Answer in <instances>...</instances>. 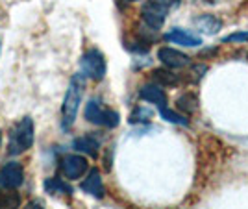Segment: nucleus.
Returning <instances> with one entry per match:
<instances>
[{
    "label": "nucleus",
    "instance_id": "1",
    "mask_svg": "<svg viewBox=\"0 0 248 209\" xmlns=\"http://www.w3.org/2000/svg\"><path fill=\"white\" fill-rule=\"evenodd\" d=\"M83 93H85V76L82 73L74 74L69 82V87L63 96L62 105V128L63 130H71L76 122L78 109L82 104Z\"/></svg>",
    "mask_w": 248,
    "mask_h": 209
},
{
    "label": "nucleus",
    "instance_id": "2",
    "mask_svg": "<svg viewBox=\"0 0 248 209\" xmlns=\"http://www.w3.org/2000/svg\"><path fill=\"white\" fill-rule=\"evenodd\" d=\"M182 4V0H146L141 8V19L146 28L157 31L167 21V15L176 10Z\"/></svg>",
    "mask_w": 248,
    "mask_h": 209
},
{
    "label": "nucleus",
    "instance_id": "3",
    "mask_svg": "<svg viewBox=\"0 0 248 209\" xmlns=\"http://www.w3.org/2000/svg\"><path fill=\"white\" fill-rule=\"evenodd\" d=\"M33 137H35L33 120L30 117H24L10 130V135H8V152H10V156H19L22 152L30 150L33 147Z\"/></svg>",
    "mask_w": 248,
    "mask_h": 209
},
{
    "label": "nucleus",
    "instance_id": "4",
    "mask_svg": "<svg viewBox=\"0 0 248 209\" xmlns=\"http://www.w3.org/2000/svg\"><path fill=\"white\" fill-rule=\"evenodd\" d=\"M83 117L87 122H91L94 126H102V128H109V130H113L121 124V115L115 109H109L100 98H91L85 104Z\"/></svg>",
    "mask_w": 248,
    "mask_h": 209
},
{
    "label": "nucleus",
    "instance_id": "5",
    "mask_svg": "<svg viewBox=\"0 0 248 209\" xmlns=\"http://www.w3.org/2000/svg\"><path fill=\"white\" fill-rule=\"evenodd\" d=\"M80 73L93 80V82H100L106 78V73H108V63H106V58L104 54L98 50V48H89L82 54L80 58Z\"/></svg>",
    "mask_w": 248,
    "mask_h": 209
},
{
    "label": "nucleus",
    "instance_id": "6",
    "mask_svg": "<svg viewBox=\"0 0 248 209\" xmlns=\"http://www.w3.org/2000/svg\"><path fill=\"white\" fill-rule=\"evenodd\" d=\"M60 168H62L65 178L74 181V179L83 178L89 172V163H87L85 156H82V154H69V156H65L62 159Z\"/></svg>",
    "mask_w": 248,
    "mask_h": 209
},
{
    "label": "nucleus",
    "instance_id": "7",
    "mask_svg": "<svg viewBox=\"0 0 248 209\" xmlns=\"http://www.w3.org/2000/svg\"><path fill=\"white\" fill-rule=\"evenodd\" d=\"M24 183V168L19 161H8L0 167V187L19 189Z\"/></svg>",
    "mask_w": 248,
    "mask_h": 209
},
{
    "label": "nucleus",
    "instance_id": "8",
    "mask_svg": "<svg viewBox=\"0 0 248 209\" xmlns=\"http://www.w3.org/2000/svg\"><path fill=\"white\" fill-rule=\"evenodd\" d=\"M157 60L163 63L167 69H172V71L184 69L191 63V58L187 54H184L178 48H172V46H161L157 50Z\"/></svg>",
    "mask_w": 248,
    "mask_h": 209
},
{
    "label": "nucleus",
    "instance_id": "9",
    "mask_svg": "<svg viewBox=\"0 0 248 209\" xmlns=\"http://www.w3.org/2000/svg\"><path fill=\"white\" fill-rule=\"evenodd\" d=\"M139 98L148 102V104H154L157 109H163V107L169 105V98H167L165 89H163L161 85L154 84V82L143 85V87L139 89Z\"/></svg>",
    "mask_w": 248,
    "mask_h": 209
},
{
    "label": "nucleus",
    "instance_id": "10",
    "mask_svg": "<svg viewBox=\"0 0 248 209\" xmlns=\"http://www.w3.org/2000/svg\"><path fill=\"white\" fill-rule=\"evenodd\" d=\"M165 41L186 46V48H197V46L202 45V37H198L193 31L184 30V28H172V30H169L165 33Z\"/></svg>",
    "mask_w": 248,
    "mask_h": 209
},
{
    "label": "nucleus",
    "instance_id": "11",
    "mask_svg": "<svg viewBox=\"0 0 248 209\" xmlns=\"http://www.w3.org/2000/svg\"><path fill=\"white\" fill-rule=\"evenodd\" d=\"M80 189H82L85 194H89V196H93V198H96V200L104 198V194H106L102 176H100V172H98L96 168L87 172V176H85L83 181L80 183Z\"/></svg>",
    "mask_w": 248,
    "mask_h": 209
},
{
    "label": "nucleus",
    "instance_id": "12",
    "mask_svg": "<svg viewBox=\"0 0 248 209\" xmlns=\"http://www.w3.org/2000/svg\"><path fill=\"white\" fill-rule=\"evenodd\" d=\"M73 148L78 154L89 157H96L100 152V141L94 135H80L73 141Z\"/></svg>",
    "mask_w": 248,
    "mask_h": 209
},
{
    "label": "nucleus",
    "instance_id": "13",
    "mask_svg": "<svg viewBox=\"0 0 248 209\" xmlns=\"http://www.w3.org/2000/svg\"><path fill=\"white\" fill-rule=\"evenodd\" d=\"M150 78H152L154 84L161 85V87H178L184 82L180 74H176L172 69H167V67L165 69H154Z\"/></svg>",
    "mask_w": 248,
    "mask_h": 209
},
{
    "label": "nucleus",
    "instance_id": "14",
    "mask_svg": "<svg viewBox=\"0 0 248 209\" xmlns=\"http://www.w3.org/2000/svg\"><path fill=\"white\" fill-rule=\"evenodd\" d=\"M195 26H197L202 33L215 35V33L220 31V28H222V21H220L218 17H215V15H211V13H202V15H198L197 19H195Z\"/></svg>",
    "mask_w": 248,
    "mask_h": 209
},
{
    "label": "nucleus",
    "instance_id": "15",
    "mask_svg": "<svg viewBox=\"0 0 248 209\" xmlns=\"http://www.w3.org/2000/svg\"><path fill=\"white\" fill-rule=\"evenodd\" d=\"M43 187H45V191H46L48 194H52V196H71V194H73V187H71L65 179L58 178V176L46 178L45 183H43Z\"/></svg>",
    "mask_w": 248,
    "mask_h": 209
},
{
    "label": "nucleus",
    "instance_id": "16",
    "mask_svg": "<svg viewBox=\"0 0 248 209\" xmlns=\"http://www.w3.org/2000/svg\"><path fill=\"white\" fill-rule=\"evenodd\" d=\"M198 105H200L198 94L193 93V91H187V93H184L182 96H178V100H176V109L187 117L193 115L198 109Z\"/></svg>",
    "mask_w": 248,
    "mask_h": 209
},
{
    "label": "nucleus",
    "instance_id": "17",
    "mask_svg": "<svg viewBox=\"0 0 248 209\" xmlns=\"http://www.w3.org/2000/svg\"><path fill=\"white\" fill-rule=\"evenodd\" d=\"M21 194L17 189H2L0 187V209H21Z\"/></svg>",
    "mask_w": 248,
    "mask_h": 209
},
{
    "label": "nucleus",
    "instance_id": "18",
    "mask_svg": "<svg viewBox=\"0 0 248 209\" xmlns=\"http://www.w3.org/2000/svg\"><path fill=\"white\" fill-rule=\"evenodd\" d=\"M152 115H154V111L150 107H146V105H135L134 111L128 117V122L130 124H146L152 119Z\"/></svg>",
    "mask_w": 248,
    "mask_h": 209
},
{
    "label": "nucleus",
    "instance_id": "19",
    "mask_svg": "<svg viewBox=\"0 0 248 209\" xmlns=\"http://www.w3.org/2000/svg\"><path fill=\"white\" fill-rule=\"evenodd\" d=\"M157 111H159L161 119H163V120H167V122H170V124L189 126V119H187V115L180 113V111H174V109H170L169 105H167V107H163V109H157Z\"/></svg>",
    "mask_w": 248,
    "mask_h": 209
},
{
    "label": "nucleus",
    "instance_id": "20",
    "mask_svg": "<svg viewBox=\"0 0 248 209\" xmlns=\"http://www.w3.org/2000/svg\"><path fill=\"white\" fill-rule=\"evenodd\" d=\"M207 73V65L206 63H197V65H193L191 67V71H189V82H193V84H198L202 78H204V74Z\"/></svg>",
    "mask_w": 248,
    "mask_h": 209
},
{
    "label": "nucleus",
    "instance_id": "21",
    "mask_svg": "<svg viewBox=\"0 0 248 209\" xmlns=\"http://www.w3.org/2000/svg\"><path fill=\"white\" fill-rule=\"evenodd\" d=\"M222 43H248V31H233L226 37H222Z\"/></svg>",
    "mask_w": 248,
    "mask_h": 209
},
{
    "label": "nucleus",
    "instance_id": "22",
    "mask_svg": "<svg viewBox=\"0 0 248 209\" xmlns=\"http://www.w3.org/2000/svg\"><path fill=\"white\" fill-rule=\"evenodd\" d=\"M22 209H45V208H43L41 202H37V200H31V202H28V204H26V206H24Z\"/></svg>",
    "mask_w": 248,
    "mask_h": 209
},
{
    "label": "nucleus",
    "instance_id": "23",
    "mask_svg": "<svg viewBox=\"0 0 248 209\" xmlns=\"http://www.w3.org/2000/svg\"><path fill=\"white\" fill-rule=\"evenodd\" d=\"M0 145H2V130H0Z\"/></svg>",
    "mask_w": 248,
    "mask_h": 209
},
{
    "label": "nucleus",
    "instance_id": "24",
    "mask_svg": "<svg viewBox=\"0 0 248 209\" xmlns=\"http://www.w3.org/2000/svg\"><path fill=\"white\" fill-rule=\"evenodd\" d=\"M128 2H139V0H128Z\"/></svg>",
    "mask_w": 248,
    "mask_h": 209
},
{
    "label": "nucleus",
    "instance_id": "25",
    "mask_svg": "<svg viewBox=\"0 0 248 209\" xmlns=\"http://www.w3.org/2000/svg\"><path fill=\"white\" fill-rule=\"evenodd\" d=\"M0 50H2V41H0Z\"/></svg>",
    "mask_w": 248,
    "mask_h": 209
}]
</instances>
